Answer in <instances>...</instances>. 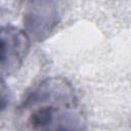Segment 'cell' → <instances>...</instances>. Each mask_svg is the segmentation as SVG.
I'll return each instance as SVG.
<instances>
[{"instance_id":"cell-1","label":"cell","mask_w":131,"mask_h":131,"mask_svg":"<svg viewBox=\"0 0 131 131\" xmlns=\"http://www.w3.org/2000/svg\"><path fill=\"white\" fill-rule=\"evenodd\" d=\"M18 128L28 130H82L86 120L72 83L48 77L36 84L17 110Z\"/></svg>"},{"instance_id":"cell-2","label":"cell","mask_w":131,"mask_h":131,"mask_svg":"<svg viewBox=\"0 0 131 131\" xmlns=\"http://www.w3.org/2000/svg\"><path fill=\"white\" fill-rule=\"evenodd\" d=\"M24 31L31 41L43 42L60 20L58 0H21Z\"/></svg>"},{"instance_id":"cell-3","label":"cell","mask_w":131,"mask_h":131,"mask_svg":"<svg viewBox=\"0 0 131 131\" xmlns=\"http://www.w3.org/2000/svg\"><path fill=\"white\" fill-rule=\"evenodd\" d=\"M30 46L31 40L23 29L0 26V78L5 79L20 68Z\"/></svg>"},{"instance_id":"cell-4","label":"cell","mask_w":131,"mask_h":131,"mask_svg":"<svg viewBox=\"0 0 131 131\" xmlns=\"http://www.w3.org/2000/svg\"><path fill=\"white\" fill-rule=\"evenodd\" d=\"M10 97V90L5 82V79L0 78V111L6 108V106L9 104Z\"/></svg>"}]
</instances>
